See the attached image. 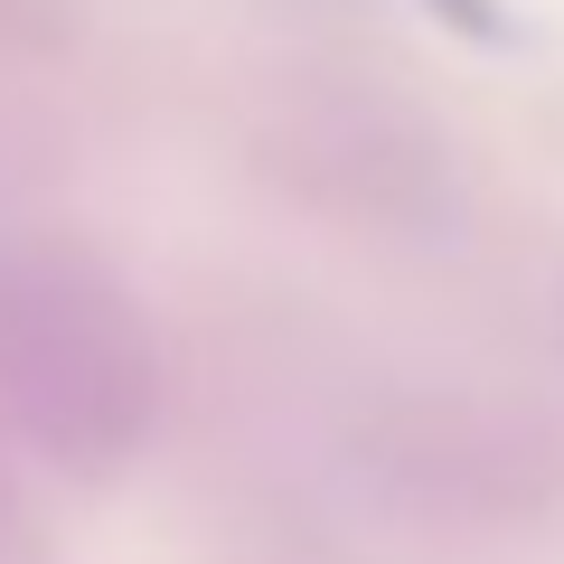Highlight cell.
<instances>
[{"instance_id": "cell-1", "label": "cell", "mask_w": 564, "mask_h": 564, "mask_svg": "<svg viewBox=\"0 0 564 564\" xmlns=\"http://www.w3.org/2000/svg\"><path fill=\"white\" fill-rule=\"evenodd\" d=\"M433 10H443L452 29H480V39H489V29H499V20H489V0H433Z\"/></svg>"}]
</instances>
